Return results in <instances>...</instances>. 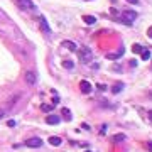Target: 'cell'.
<instances>
[{"label":"cell","mask_w":152,"mask_h":152,"mask_svg":"<svg viewBox=\"0 0 152 152\" xmlns=\"http://www.w3.org/2000/svg\"><path fill=\"white\" fill-rule=\"evenodd\" d=\"M39 24H41V29H42V31L49 36V34H51V29H49V25H47L46 19H44V17H39Z\"/></svg>","instance_id":"8992f818"},{"label":"cell","mask_w":152,"mask_h":152,"mask_svg":"<svg viewBox=\"0 0 152 152\" xmlns=\"http://www.w3.org/2000/svg\"><path fill=\"white\" fill-rule=\"evenodd\" d=\"M2 115H3V110H0V118H2Z\"/></svg>","instance_id":"d4e9b609"},{"label":"cell","mask_w":152,"mask_h":152,"mask_svg":"<svg viewBox=\"0 0 152 152\" xmlns=\"http://www.w3.org/2000/svg\"><path fill=\"white\" fill-rule=\"evenodd\" d=\"M17 7H20L22 10H34L36 9L32 0H17Z\"/></svg>","instance_id":"7a4b0ae2"},{"label":"cell","mask_w":152,"mask_h":152,"mask_svg":"<svg viewBox=\"0 0 152 152\" xmlns=\"http://www.w3.org/2000/svg\"><path fill=\"white\" fill-rule=\"evenodd\" d=\"M147 36H149V37L152 39V27H151V29H149V31H147Z\"/></svg>","instance_id":"7402d4cb"},{"label":"cell","mask_w":152,"mask_h":152,"mask_svg":"<svg viewBox=\"0 0 152 152\" xmlns=\"http://www.w3.org/2000/svg\"><path fill=\"white\" fill-rule=\"evenodd\" d=\"M147 147H149V149L152 151V142H151V144H147Z\"/></svg>","instance_id":"603a6c76"},{"label":"cell","mask_w":152,"mask_h":152,"mask_svg":"<svg viewBox=\"0 0 152 152\" xmlns=\"http://www.w3.org/2000/svg\"><path fill=\"white\" fill-rule=\"evenodd\" d=\"M79 88H81V91H83L85 95H88V93L91 91V85H90L88 81H81V83H79Z\"/></svg>","instance_id":"52a82bcc"},{"label":"cell","mask_w":152,"mask_h":152,"mask_svg":"<svg viewBox=\"0 0 152 152\" xmlns=\"http://www.w3.org/2000/svg\"><path fill=\"white\" fill-rule=\"evenodd\" d=\"M122 22H127V24H132L133 20L137 19V12L135 10H125L123 12V15H122Z\"/></svg>","instance_id":"3957f363"},{"label":"cell","mask_w":152,"mask_h":152,"mask_svg":"<svg viewBox=\"0 0 152 152\" xmlns=\"http://www.w3.org/2000/svg\"><path fill=\"white\" fill-rule=\"evenodd\" d=\"M63 68H66V69H73V68H75V63H73V61H63Z\"/></svg>","instance_id":"5bb4252c"},{"label":"cell","mask_w":152,"mask_h":152,"mask_svg":"<svg viewBox=\"0 0 152 152\" xmlns=\"http://www.w3.org/2000/svg\"><path fill=\"white\" fill-rule=\"evenodd\" d=\"M122 88H123V83H117L113 88H112V91H113V93H120V91H122Z\"/></svg>","instance_id":"9a60e30c"},{"label":"cell","mask_w":152,"mask_h":152,"mask_svg":"<svg viewBox=\"0 0 152 152\" xmlns=\"http://www.w3.org/2000/svg\"><path fill=\"white\" fill-rule=\"evenodd\" d=\"M91 57H93V53H91L90 47H81V51H79V59H81V63H90Z\"/></svg>","instance_id":"6da1fadb"},{"label":"cell","mask_w":152,"mask_h":152,"mask_svg":"<svg viewBox=\"0 0 152 152\" xmlns=\"http://www.w3.org/2000/svg\"><path fill=\"white\" fill-rule=\"evenodd\" d=\"M122 54H123V49L117 51V53H113V54H107V57H108V59H117V57H120Z\"/></svg>","instance_id":"7c38bea8"},{"label":"cell","mask_w":152,"mask_h":152,"mask_svg":"<svg viewBox=\"0 0 152 152\" xmlns=\"http://www.w3.org/2000/svg\"><path fill=\"white\" fill-rule=\"evenodd\" d=\"M149 117H151V120H152V110H151V112H149Z\"/></svg>","instance_id":"cb8c5ba5"},{"label":"cell","mask_w":152,"mask_h":152,"mask_svg":"<svg viewBox=\"0 0 152 152\" xmlns=\"http://www.w3.org/2000/svg\"><path fill=\"white\" fill-rule=\"evenodd\" d=\"M7 125H9V127H15V120H9Z\"/></svg>","instance_id":"d6986e66"},{"label":"cell","mask_w":152,"mask_h":152,"mask_svg":"<svg viewBox=\"0 0 152 152\" xmlns=\"http://www.w3.org/2000/svg\"><path fill=\"white\" fill-rule=\"evenodd\" d=\"M98 88H100L101 91H105V90H107V86H105V85H98Z\"/></svg>","instance_id":"ffe728a7"},{"label":"cell","mask_w":152,"mask_h":152,"mask_svg":"<svg viewBox=\"0 0 152 152\" xmlns=\"http://www.w3.org/2000/svg\"><path fill=\"white\" fill-rule=\"evenodd\" d=\"M61 46H63V47H66V49H69V51H73V53L78 51V47H76V44L73 42V41H63V42H61Z\"/></svg>","instance_id":"5b68a950"},{"label":"cell","mask_w":152,"mask_h":152,"mask_svg":"<svg viewBox=\"0 0 152 152\" xmlns=\"http://www.w3.org/2000/svg\"><path fill=\"white\" fill-rule=\"evenodd\" d=\"M86 152H91V151H86Z\"/></svg>","instance_id":"484cf974"},{"label":"cell","mask_w":152,"mask_h":152,"mask_svg":"<svg viewBox=\"0 0 152 152\" xmlns=\"http://www.w3.org/2000/svg\"><path fill=\"white\" fill-rule=\"evenodd\" d=\"M127 2H129V3H133V5H137V3H139V0H127Z\"/></svg>","instance_id":"44dd1931"},{"label":"cell","mask_w":152,"mask_h":152,"mask_svg":"<svg viewBox=\"0 0 152 152\" xmlns=\"http://www.w3.org/2000/svg\"><path fill=\"white\" fill-rule=\"evenodd\" d=\"M46 122H47L49 125H56V123H59V117H57V115H47V117H46Z\"/></svg>","instance_id":"9c48e42d"},{"label":"cell","mask_w":152,"mask_h":152,"mask_svg":"<svg viewBox=\"0 0 152 152\" xmlns=\"http://www.w3.org/2000/svg\"><path fill=\"white\" fill-rule=\"evenodd\" d=\"M83 20H85V24H88V25H91V24H95V17H93V15H85V17H83Z\"/></svg>","instance_id":"8fae6325"},{"label":"cell","mask_w":152,"mask_h":152,"mask_svg":"<svg viewBox=\"0 0 152 152\" xmlns=\"http://www.w3.org/2000/svg\"><path fill=\"white\" fill-rule=\"evenodd\" d=\"M36 79H37V78H36V73H34V71H27V73H25V81H27L29 85H34Z\"/></svg>","instance_id":"ba28073f"},{"label":"cell","mask_w":152,"mask_h":152,"mask_svg":"<svg viewBox=\"0 0 152 152\" xmlns=\"http://www.w3.org/2000/svg\"><path fill=\"white\" fill-rule=\"evenodd\" d=\"M42 110H44V112H51L53 107H51V105H42Z\"/></svg>","instance_id":"ac0fdd59"},{"label":"cell","mask_w":152,"mask_h":152,"mask_svg":"<svg viewBox=\"0 0 152 152\" xmlns=\"http://www.w3.org/2000/svg\"><path fill=\"white\" fill-rule=\"evenodd\" d=\"M61 142H63V140H61L59 137H49V144H51V145H54V147L61 145Z\"/></svg>","instance_id":"30bf717a"},{"label":"cell","mask_w":152,"mask_h":152,"mask_svg":"<svg viewBox=\"0 0 152 152\" xmlns=\"http://www.w3.org/2000/svg\"><path fill=\"white\" fill-rule=\"evenodd\" d=\"M140 54H142V59H144V61H149V59H151V51H147V49H142Z\"/></svg>","instance_id":"4fadbf2b"},{"label":"cell","mask_w":152,"mask_h":152,"mask_svg":"<svg viewBox=\"0 0 152 152\" xmlns=\"http://www.w3.org/2000/svg\"><path fill=\"white\" fill-rule=\"evenodd\" d=\"M125 140V135L123 133H117V135H113V142H123Z\"/></svg>","instance_id":"2e32d148"},{"label":"cell","mask_w":152,"mask_h":152,"mask_svg":"<svg viewBox=\"0 0 152 152\" xmlns=\"http://www.w3.org/2000/svg\"><path fill=\"white\" fill-rule=\"evenodd\" d=\"M25 145L27 147H34V149H39L41 145H42V140L37 139V137H32V139H29L27 142H25Z\"/></svg>","instance_id":"277c9868"},{"label":"cell","mask_w":152,"mask_h":152,"mask_svg":"<svg viewBox=\"0 0 152 152\" xmlns=\"http://www.w3.org/2000/svg\"><path fill=\"white\" fill-rule=\"evenodd\" d=\"M142 49H144V47H142V46H139V44H133V47H132L133 53H142Z\"/></svg>","instance_id":"e0dca14e"}]
</instances>
